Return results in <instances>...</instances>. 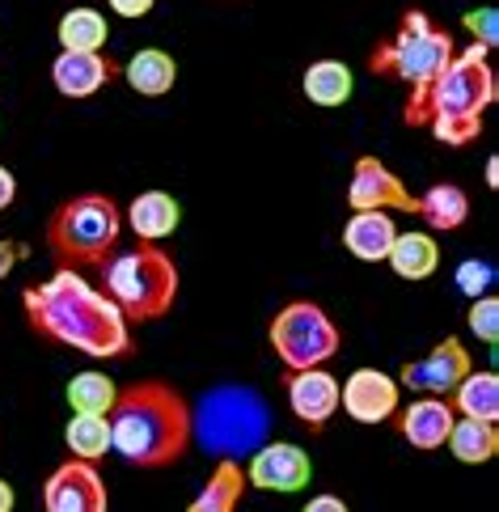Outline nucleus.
I'll return each instance as SVG.
<instances>
[{"mask_svg": "<svg viewBox=\"0 0 499 512\" xmlns=\"http://www.w3.org/2000/svg\"><path fill=\"white\" fill-rule=\"evenodd\" d=\"M22 314L39 339L72 347L81 356L123 360L136 352L132 322L119 314V305L106 292H98L72 267H60L43 284H30L22 292Z\"/></svg>", "mask_w": 499, "mask_h": 512, "instance_id": "obj_1", "label": "nucleus"}, {"mask_svg": "<svg viewBox=\"0 0 499 512\" xmlns=\"http://www.w3.org/2000/svg\"><path fill=\"white\" fill-rule=\"evenodd\" d=\"M64 445L77 462H98L110 453V419L106 415H72L64 424Z\"/></svg>", "mask_w": 499, "mask_h": 512, "instance_id": "obj_28", "label": "nucleus"}, {"mask_svg": "<svg viewBox=\"0 0 499 512\" xmlns=\"http://www.w3.org/2000/svg\"><path fill=\"white\" fill-rule=\"evenodd\" d=\"M119 77L132 85V94H140V98H165L178 85V60L161 47H140L132 60L119 64Z\"/></svg>", "mask_w": 499, "mask_h": 512, "instance_id": "obj_19", "label": "nucleus"}, {"mask_svg": "<svg viewBox=\"0 0 499 512\" xmlns=\"http://www.w3.org/2000/svg\"><path fill=\"white\" fill-rule=\"evenodd\" d=\"M339 407L356 419V424H390L394 411L402 407L398 377L381 369H351L347 381H339Z\"/></svg>", "mask_w": 499, "mask_h": 512, "instance_id": "obj_13", "label": "nucleus"}, {"mask_svg": "<svg viewBox=\"0 0 499 512\" xmlns=\"http://www.w3.org/2000/svg\"><path fill=\"white\" fill-rule=\"evenodd\" d=\"M347 208L351 212H411V216H419V195H411V187H406L381 157L360 153L356 166H351V182H347Z\"/></svg>", "mask_w": 499, "mask_h": 512, "instance_id": "obj_9", "label": "nucleus"}, {"mask_svg": "<svg viewBox=\"0 0 499 512\" xmlns=\"http://www.w3.org/2000/svg\"><path fill=\"white\" fill-rule=\"evenodd\" d=\"M453 56H457L453 34L445 26H436L423 9H406L398 22V34L385 39L373 56H368V68H373L377 77H394L402 85H411V102L402 106V123L428 127V94Z\"/></svg>", "mask_w": 499, "mask_h": 512, "instance_id": "obj_3", "label": "nucleus"}, {"mask_svg": "<svg viewBox=\"0 0 499 512\" xmlns=\"http://www.w3.org/2000/svg\"><path fill=\"white\" fill-rule=\"evenodd\" d=\"M461 26H466V34L478 43V47H487L495 51L499 47V13L487 5V9H470V13H461Z\"/></svg>", "mask_w": 499, "mask_h": 512, "instance_id": "obj_31", "label": "nucleus"}, {"mask_svg": "<svg viewBox=\"0 0 499 512\" xmlns=\"http://www.w3.org/2000/svg\"><path fill=\"white\" fill-rule=\"evenodd\" d=\"M64 398H68L72 415H110V407H115V398H119V386L106 373L89 369V373H77L68 381Z\"/></svg>", "mask_w": 499, "mask_h": 512, "instance_id": "obj_27", "label": "nucleus"}, {"mask_svg": "<svg viewBox=\"0 0 499 512\" xmlns=\"http://www.w3.org/2000/svg\"><path fill=\"white\" fill-rule=\"evenodd\" d=\"M457 292L466 301H474V297H487L491 292V284H495V267L487 263V259H466V263H457Z\"/></svg>", "mask_w": 499, "mask_h": 512, "instance_id": "obj_30", "label": "nucleus"}, {"mask_svg": "<svg viewBox=\"0 0 499 512\" xmlns=\"http://www.w3.org/2000/svg\"><path fill=\"white\" fill-rule=\"evenodd\" d=\"M466 326L474 339H483L487 347L499 343V297L487 292V297H474L470 309H466Z\"/></svg>", "mask_w": 499, "mask_h": 512, "instance_id": "obj_29", "label": "nucleus"}, {"mask_svg": "<svg viewBox=\"0 0 499 512\" xmlns=\"http://www.w3.org/2000/svg\"><path fill=\"white\" fill-rule=\"evenodd\" d=\"M398 237V225L390 212H351L343 225V250L360 263H385Z\"/></svg>", "mask_w": 499, "mask_h": 512, "instance_id": "obj_18", "label": "nucleus"}, {"mask_svg": "<svg viewBox=\"0 0 499 512\" xmlns=\"http://www.w3.org/2000/svg\"><path fill=\"white\" fill-rule=\"evenodd\" d=\"M123 225L132 229L140 242L157 246V242H165V237H174V229L182 225V204H178L170 191H161V187L140 191L132 204H127Z\"/></svg>", "mask_w": 499, "mask_h": 512, "instance_id": "obj_17", "label": "nucleus"}, {"mask_svg": "<svg viewBox=\"0 0 499 512\" xmlns=\"http://www.w3.org/2000/svg\"><path fill=\"white\" fill-rule=\"evenodd\" d=\"M487 187H491V191L499 187V157H495V153L487 157Z\"/></svg>", "mask_w": 499, "mask_h": 512, "instance_id": "obj_37", "label": "nucleus"}, {"mask_svg": "<svg viewBox=\"0 0 499 512\" xmlns=\"http://www.w3.org/2000/svg\"><path fill=\"white\" fill-rule=\"evenodd\" d=\"M301 512H351L343 496H335V491H322V496H313Z\"/></svg>", "mask_w": 499, "mask_h": 512, "instance_id": "obj_34", "label": "nucleus"}, {"mask_svg": "<svg viewBox=\"0 0 499 512\" xmlns=\"http://www.w3.org/2000/svg\"><path fill=\"white\" fill-rule=\"evenodd\" d=\"M195 445L212 457H250L263 441H271V411L250 386H216L191 407Z\"/></svg>", "mask_w": 499, "mask_h": 512, "instance_id": "obj_7", "label": "nucleus"}, {"mask_svg": "<svg viewBox=\"0 0 499 512\" xmlns=\"http://www.w3.org/2000/svg\"><path fill=\"white\" fill-rule=\"evenodd\" d=\"M13 508H17V491H13V483L0 479V512H13Z\"/></svg>", "mask_w": 499, "mask_h": 512, "instance_id": "obj_36", "label": "nucleus"}, {"mask_svg": "<svg viewBox=\"0 0 499 512\" xmlns=\"http://www.w3.org/2000/svg\"><path fill=\"white\" fill-rule=\"evenodd\" d=\"M246 487L275 491V496H297L313 479V457L301 445L288 441H263L246 457Z\"/></svg>", "mask_w": 499, "mask_h": 512, "instance_id": "obj_10", "label": "nucleus"}, {"mask_svg": "<svg viewBox=\"0 0 499 512\" xmlns=\"http://www.w3.org/2000/svg\"><path fill=\"white\" fill-rule=\"evenodd\" d=\"M246 496V470L237 457H216V470L208 483L199 487V496L187 504V512H237Z\"/></svg>", "mask_w": 499, "mask_h": 512, "instance_id": "obj_21", "label": "nucleus"}, {"mask_svg": "<svg viewBox=\"0 0 499 512\" xmlns=\"http://www.w3.org/2000/svg\"><path fill=\"white\" fill-rule=\"evenodd\" d=\"M102 292L119 305L127 322H161L178 301V263L161 246L140 242L132 250H115L102 263Z\"/></svg>", "mask_w": 499, "mask_h": 512, "instance_id": "obj_6", "label": "nucleus"}, {"mask_svg": "<svg viewBox=\"0 0 499 512\" xmlns=\"http://www.w3.org/2000/svg\"><path fill=\"white\" fill-rule=\"evenodd\" d=\"M419 216L436 233L461 229V225L470 221V195L461 191L457 182H432V187L419 195Z\"/></svg>", "mask_w": 499, "mask_h": 512, "instance_id": "obj_24", "label": "nucleus"}, {"mask_svg": "<svg viewBox=\"0 0 499 512\" xmlns=\"http://www.w3.org/2000/svg\"><path fill=\"white\" fill-rule=\"evenodd\" d=\"M449 453L457 457L461 466H487L491 457L499 453V428L491 419H470V415H457L453 419V432H449Z\"/></svg>", "mask_w": 499, "mask_h": 512, "instance_id": "obj_23", "label": "nucleus"}, {"mask_svg": "<svg viewBox=\"0 0 499 512\" xmlns=\"http://www.w3.org/2000/svg\"><path fill=\"white\" fill-rule=\"evenodd\" d=\"M474 369L470 360V347L445 335L432 352H423L419 360H406L398 369V386L402 390H415V394H436V398H449L457 390V381Z\"/></svg>", "mask_w": 499, "mask_h": 512, "instance_id": "obj_11", "label": "nucleus"}, {"mask_svg": "<svg viewBox=\"0 0 499 512\" xmlns=\"http://www.w3.org/2000/svg\"><path fill=\"white\" fill-rule=\"evenodd\" d=\"M106 419H110V449L127 466L140 470L174 466L195 445V419L187 394L157 377L119 386V398Z\"/></svg>", "mask_w": 499, "mask_h": 512, "instance_id": "obj_2", "label": "nucleus"}, {"mask_svg": "<svg viewBox=\"0 0 499 512\" xmlns=\"http://www.w3.org/2000/svg\"><path fill=\"white\" fill-rule=\"evenodd\" d=\"M55 39H60V51H102L110 39V22L98 9H68L55 26Z\"/></svg>", "mask_w": 499, "mask_h": 512, "instance_id": "obj_26", "label": "nucleus"}, {"mask_svg": "<svg viewBox=\"0 0 499 512\" xmlns=\"http://www.w3.org/2000/svg\"><path fill=\"white\" fill-rule=\"evenodd\" d=\"M17 204V178L9 166H0V212H9Z\"/></svg>", "mask_w": 499, "mask_h": 512, "instance_id": "obj_35", "label": "nucleus"}, {"mask_svg": "<svg viewBox=\"0 0 499 512\" xmlns=\"http://www.w3.org/2000/svg\"><path fill=\"white\" fill-rule=\"evenodd\" d=\"M394 419H398V432H402L406 445L419 449V453H436V449H445L457 411H453L449 398L423 394V398L411 402V407H398Z\"/></svg>", "mask_w": 499, "mask_h": 512, "instance_id": "obj_16", "label": "nucleus"}, {"mask_svg": "<svg viewBox=\"0 0 499 512\" xmlns=\"http://www.w3.org/2000/svg\"><path fill=\"white\" fill-rule=\"evenodd\" d=\"M43 512H110V491L94 462L68 457L43 483Z\"/></svg>", "mask_w": 499, "mask_h": 512, "instance_id": "obj_12", "label": "nucleus"}, {"mask_svg": "<svg viewBox=\"0 0 499 512\" xmlns=\"http://www.w3.org/2000/svg\"><path fill=\"white\" fill-rule=\"evenodd\" d=\"M284 398L297 424H305L309 432H322L339 411V377L326 373L322 364L318 369H297L284 377Z\"/></svg>", "mask_w": 499, "mask_h": 512, "instance_id": "obj_14", "label": "nucleus"}, {"mask_svg": "<svg viewBox=\"0 0 499 512\" xmlns=\"http://www.w3.org/2000/svg\"><path fill=\"white\" fill-rule=\"evenodd\" d=\"M301 89L313 106H322V111H339V106L351 102V89H356V77H351V68L343 60H313L301 77Z\"/></svg>", "mask_w": 499, "mask_h": 512, "instance_id": "obj_22", "label": "nucleus"}, {"mask_svg": "<svg viewBox=\"0 0 499 512\" xmlns=\"http://www.w3.org/2000/svg\"><path fill=\"white\" fill-rule=\"evenodd\" d=\"M453 402V411L457 415H470V419H499V373L483 369V373H466L457 381V390L449 394Z\"/></svg>", "mask_w": 499, "mask_h": 512, "instance_id": "obj_25", "label": "nucleus"}, {"mask_svg": "<svg viewBox=\"0 0 499 512\" xmlns=\"http://www.w3.org/2000/svg\"><path fill=\"white\" fill-rule=\"evenodd\" d=\"M267 339H271V352L280 356V364L288 373L318 369V364L335 360L339 347H343L335 318H330L318 301H288L280 314L271 318Z\"/></svg>", "mask_w": 499, "mask_h": 512, "instance_id": "obj_8", "label": "nucleus"}, {"mask_svg": "<svg viewBox=\"0 0 499 512\" xmlns=\"http://www.w3.org/2000/svg\"><path fill=\"white\" fill-rule=\"evenodd\" d=\"M119 77V64L102 56V51H60L51 60V85L60 98H94L98 89H106L110 81Z\"/></svg>", "mask_w": 499, "mask_h": 512, "instance_id": "obj_15", "label": "nucleus"}, {"mask_svg": "<svg viewBox=\"0 0 499 512\" xmlns=\"http://www.w3.org/2000/svg\"><path fill=\"white\" fill-rule=\"evenodd\" d=\"M123 212L102 191H81L55 204L47 216V250L55 254V267H102L119 250Z\"/></svg>", "mask_w": 499, "mask_h": 512, "instance_id": "obj_5", "label": "nucleus"}, {"mask_svg": "<svg viewBox=\"0 0 499 512\" xmlns=\"http://www.w3.org/2000/svg\"><path fill=\"white\" fill-rule=\"evenodd\" d=\"M110 13L123 17V22H140V17H149L157 9V0H106Z\"/></svg>", "mask_w": 499, "mask_h": 512, "instance_id": "obj_32", "label": "nucleus"}, {"mask_svg": "<svg viewBox=\"0 0 499 512\" xmlns=\"http://www.w3.org/2000/svg\"><path fill=\"white\" fill-rule=\"evenodd\" d=\"M487 56L491 51L478 43L457 51L428 94V127L449 149H466V144L483 136L487 111L499 98V81H495V68Z\"/></svg>", "mask_w": 499, "mask_h": 512, "instance_id": "obj_4", "label": "nucleus"}, {"mask_svg": "<svg viewBox=\"0 0 499 512\" xmlns=\"http://www.w3.org/2000/svg\"><path fill=\"white\" fill-rule=\"evenodd\" d=\"M385 263L394 267V276L406 284H419V280H432L436 267H440V246L428 229H411V233H398Z\"/></svg>", "mask_w": 499, "mask_h": 512, "instance_id": "obj_20", "label": "nucleus"}, {"mask_svg": "<svg viewBox=\"0 0 499 512\" xmlns=\"http://www.w3.org/2000/svg\"><path fill=\"white\" fill-rule=\"evenodd\" d=\"M26 259V246H17V242H9V237H0V284H5L9 276H13V267Z\"/></svg>", "mask_w": 499, "mask_h": 512, "instance_id": "obj_33", "label": "nucleus"}]
</instances>
